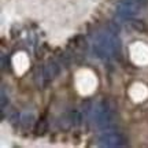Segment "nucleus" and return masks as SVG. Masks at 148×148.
<instances>
[{
	"label": "nucleus",
	"mask_w": 148,
	"mask_h": 148,
	"mask_svg": "<svg viewBox=\"0 0 148 148\" xmlns=\"http://www.w3.org/2000/svg\"><path fill=\"white\" fill-rule=\"evenodd\" d=\"M82 123V114L77 110L64 112L58 119V127L62 130H70L73 127H78Z\"/></svg>",
	"instance_id": "4"
},
{
	"label": "nucleus",
	"mask_w": 148,
	"mask_h": 148,
	"mask_svg": "<svg viewBox=\"0 0 148 148\" xmlns=\"http://www.w3.org/2000/svg\"><path fill=\"white\" fill-rule=\"evenodd\" d=\"M138 8H140L138 4H123V3H119L116 14H118V16H121L123 19H130L133 15L137 14Z\"/></svg>",
	"instance_id": "5"
},
{
	"label": "nucleus",
	"mask_w": 148,
	"mask_h": 148,
	"mask_svg": "<svg viewBox=\"0 0 148 148\" xmlns=\"http://www.w3.org/2000/svg\"><path fill=\"white\" fill-rule=\"evenodd\" d=\"M48 129H49L48 119L45 118V116H41V118L36 122V125H34V134L41 137V136H44V134H47Z\"/></svg>",
	"instance_id": "7"
},
{
	"label": "nucleus",
	"mask_w": 148,
	"mask_h": 148,
	"mask_svg": "<svg viewBox=\"0 0 148 148\" xmlns=\"http://www.w3.org/2000/svg\"><path fill=\"white\" fill-rule=\"evenodd\" d=\"M129 25H130V27H132L134 32L144 33L147 30V25L143 21H140V19H129Z\"/></svg>",
	"instance_id": "8"
},
{
	"label": "nucleus",
	"mask_w": 148,
	"mask_h": 148,
	"mask_svg": "<svg viewBox=\"0 0 148 148\" xmlns=\"http://www.w3.org/2000/svg\"><path fill=\"white\" fill-rule=\"evenodd\" d=\"M126 144V137L118 130L106 129L99 137L100 147H122Z\"/></svg>",
	"instance_id": "3"
},
{
	"label": "nucleus",
	"mask_w": 148,
	"mask_h": 148,
	"mask_svg": "<svg viewBox=\"0 0 148 148\" xmlns=\"http://www.w3.org/2000/svg\"><path fill=\"white\" fill-rule=\"evenodd\" d=\"M141 0H119V3H123V4H138Z\"/></svg>",
	"instance_id": "10"
},
{
	"label": "nucleus",
	"mask_w": 148,
	"mask_h": 148,
	"mask_svg": "<svg viewBox=\"0 0 148 148\" xmlns=\"http://www.w3.org/2000/svg\"><path fill=\"white\" fill-rule=\"evenodd\" d=\"M60 73V63L56 59H48L45 64L40 66L36 71V84L45 88L49 82H52Z\"/></svg>",
	"instance_id": "1"
},
{
	"label": "nucleus",
	"mask_w": 148,
	"mask_h": 148,
	"mask_svg": "<svg viewBox=\"0 0 148 148\" xmlns=\"http://www.w3.org/2000/svg\"><path fill=\"white\" fill-rule=\"evenodd\" d=\"M95 121L101 129H110L112 126L114 114H112V110L106 100L99 103L97 107L95 108Z\"/></svg>",
	"instance_id": "2"
},
{
	"label": "nucleus",
	"mask_w": 148,
	"mask_h": 148,
	"mask_svg": "<svg viewBox=\"0 0 148 148\" xmlns=\"http://www.w3.org/2000/svg\"><path fill=\"white\" fill-rule=\"evenodd\" d=\"M21 118H22V115L16 110H14V108L8 114V121H10V123L14 127H18V125H21Z\"/></svg>",
	"instance_id": "9"
},
{
	"label": "nucleus",
	"mask_w": 148,
	"mask_h": 148,
	"mask_svg": "<svg viewBox=\"0 0 148 148\" xmlns=\"http://www.w3.org/2000/svg\"><path fill=\"white\" fill-rule=\"evenodd\" d=\"M36 125V118L33 115L32 112H25L21 118V127L22 130H32L33 127Z\"/></svg>",
	"instance_id": "6"
}]
</instances>
